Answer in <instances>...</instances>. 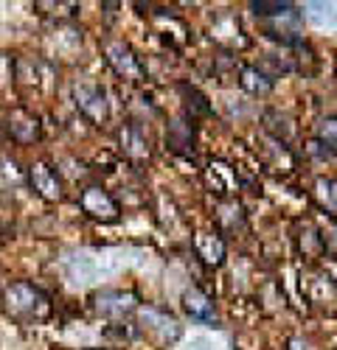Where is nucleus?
I'll use <instances>...</instances> for the list:
<instances>
[{"label":"nucleus","instance_id":"nucleus-1","mask_svg":"<svg viewBox=\"0 0 337 350\" xmlns=\"http://www.w3.org/2000/svg\"><path fill=\"white\" fill-rule=\"evenodd\" d=\"M0 308L3 314L17 325H25V328H34V325H42L51 319L53 314V303L45 291L28 280H17V283H9L3 291H0Z\"/></svg>","mask_w":337,"mask_h":350},{"label":"nucleus","instance_id":"nucleus-2","mask_svg":"<svg viewBox=\"0 0 337 350\" xmlns=\"http://www.w3.org/2000/svg\"><path fill=\"white\" fill-rule=\"evenodd\" d=\"M104 59L112 68V73H116L118 79H124V81L140 84L147 79V68H144V62H140V56L124 40H107L104 42Z\"/></svg>","mask_w":337,"mask_h":350},{"label":"nucleus","instance_id":"nucleus-3","mask_svg":"<svg viewBox=\"0 0 337 350\" xmlns=\"http://www.w3.org/2000/svg\"><path fill=\"white\" fill-rule=\"evenodd\" d=\"M90 308L96 317H104V319H124L132 311H138V295L124 288H104L90 297Z\"/></svg>","mask_w":337,"mask_h":350},{"label":"nucleus","instance_id":"nucleus-4","mask_svg":"<svg viewBox=\"0 0 337 350\" xmlns=\"http://www.w3.org/2000/svg\"><path fill=\"white\" fill-rule=\"evenodd\" d=\"M79 205H82L84 216H90L93 221H101V224H112V221L121 219V205L101 185L84 188L82 196H79Z\"/></svg>","mask_w":337,"mask_h":350},{"label":"nucleus","instance_id":"nucleus-5","mask_svg":"<svg viewBox=\"0 0 337 350\" xmlns=\"http://www.w3.org/2000/svg\"><path fill=\"white\" fill-rule=\"evenodd\" d=\"M73 101H76V109L90 124H96V126L107 124V118H110V101H107L104 87H99V84H76L73 87Z\"/></svg>","mask_w":337,"mask_h":350},{"label":"nucleus","instance_id":"nucleus-6","mask_svg":"<svg viewBox=\"0 0 337 350\" xmlns=\"http://www.w3.org/2000/svg\"><path fill=\"white\" fill-rule=\"evenodd\" d=\"M28 185H32V191L45 199V202H60L65 196L62 191V180H60V174H56V168L48 163V160H37L28 165Z\"/></svg>","mask_w":337,"mask_h":350},{"label":"nucleus","instance_id":"nucleus-7","mask_svg":"<svg viewBox=\"0 0 337 350\" xmlns=\"http://www.w3.org/2000/svg\"><path fill=\"white\" fill-rule=\"evenodd\" d=\"M118 149H121V154H124L129 163H135V165H144V163L152 157L149 135H147L144 126L135 124V121H129V124H124V126L118 129Z\"/></svg>","mask_w":337,"mask_h":350},{"label":"nucleus","instance_id":"nucleus-8","mask_svg":"<svg viewBox=\"0 0 337 350\" xmlns=\"http://www.w3.org/2000/svg\"><path fill=\"white\" fill-rule=\"evenodd\" d=\"M6 132L12 135L14 143L32 146L42 137V124L28 107H17V109L9 112V118H6Z\"/></svg>","mask_w":337,"mask_h":350},{"label":"nucleus","instance_id":"nucleus-9","mask_svg":"<svg viewBox=\"0 0 337 350\" xmlns=\"http://www.w3.org/2000/svg\"><path fill=\"white\" fill-rule=\"evenodd\" d=\"M205 180H208V188L219 196V199H234L236 188H239V180H236V171L222 163V160H211L208 168H205Z\"/></svg>","mask_w":337,"mask_h":350},{"label":"nucleus","instance_id":"nucleus-10","mask_svg":"<svg viewBox=\"0 0 337 350\" xmlns=\"http://www.w3.org/2000/svg\"><path fill=\"white\" fill-rule=\"evenodd\" d=\"M183 311L203 325L216 328V306L203 288H186L183 291Z\"/></svg>","mask_w":337,"mask_h":350},{"label":"nucleus","instance_id":"nucleus-11","mask_svg":"<svg viewBox=\"0 0 337 350\" xmlns=\"http://www.w3.org/2000/svg\"><path fill=\"white\" fill-rule=\"evenodd\" d=\"M166 143L168 149L177 152V154H194V143H197V129H194V121L188 118V115H183V118H175L172 124H168L166 129Z\"/></svg>","mask_w":337,"mask_h":350},{"label":"nucleus","instance_id":"nucleus-12","mask_svg":"<svg viewBox=\"0 0 337 350\" xmlns=\"http://www.w3.org/2000/svg\"><path fill=\"white\" fill-rule=\"evenodd\" d=\"M194 250H197V258H203V264H208L214 269L225 264V239L219 232H197Z\"/></svg>","mask_w":337,"mask_h":350},{"label":"nucleus","instance_id":"nucleus-13","mask_svg":"<svg viewBox=\"0 0 337 350\" xmlns=\"http://www.w3.org/2000/svg\"><path fill=\"white\" fill-rule=\"evenodd\" d=\"M239 87L247 90L250 96H267L273 90V76H267L256 65H242L239 70Z\"/></svg>","mask_w":337,"mask_h":350},{"label":"nucleus","instance_id":"nucleus-14","mask_svg":"<svg viewBox=\"0 0 337 350\" xmlns=\"http://www.w3.org/2000/svg\"><path fill=\"white\" fill-rule=\"evenodd\" d=\"M216 224L225 232H236L245 227V208L236 199H219L216 202Z\"/></svg>","mask_w":337,"mask_h":350},{"label":"nucleus","instance_id":"nucleus-15","mask_svg":"<svg viewBox=\"0 0 337 350\" xmlns=\"http://www.w3.org/2000/svg\"><path fill=\"white\" fill-rule=\"evenodd\" d=\"M315 199H318V205L329 213V219H337V180L318 177L315 180Z\"/></svg>","mask_w":337,"mask_h":350},{"label":"nucleus","instance_id":"nucleus-16","mask_svg":"<svg viewBox=\"0 0 337 350\" xmlns=\"http://www.w3.org/2000/svg\"><path fill=\"white\" fill-rule=\"evenodd\" d=\"M180 93H183V98H186V115L194 121L197 115L200 118H205V115H211V104H208V98L197 90V87H191V84H180Z\"/></svg>","mask_w":337,"mask_h":350},{"label":"nucleus","instance_id":"nucleus-17","mask_svg":"<svg viewBox=\"0 0 337 350\" xmlns=\"http://www.w3.org/2000/svg\"><path fill=\"white\" fill-rule=\"evenodd\" d=\"M292 6H295V3H287V0H253L250 12L256 14V17H262V20H273V17H278V14L290 12Z\"/></svg>","mask_w":337,"mask_h":350},{"label":"nucleus","instance_id":"nucleus-18","mask_svg":"<svg viewBox=\"0 0 337 350\" xmlns=\"http://www.w3.org/2000/svg\"><path fill=\"white\" fill-rule=\"evenodd\" d=\"M315 137H318V143L323 146L329 154H337V115H332V118H323L318 124Z\"/></svg>","mask_w":337,"mask_h":350},{"label":"nucleus","instance_id":"nucleus-19","mask_svg":"<svg viewBox=\"0 0 337 350\" xmlns=\"http://www.w3.org/2000/svg\"><path fill=\"white\" fill-rule=\"evenodd\" d=\"M37 9L45 14V17H56V20H68V17H73L76 12H79V3H65V0H60V3H45V0H40L37 3Z\"/></svg>","mask_w":337,"mask_h":350},{"label":"nucleus","instance_id":"nucleus-20","mask_svg":"<svg viewBox=\"0 0 337 350\" xmlns=\"http://www.w3.org/2000/svg\"><path fill=\"white\" fill-rule=\"evenodd\" d=\"M3 180H9V185H6V191L14 185H23V171L17 168V163L12 160V157H0V185H3Z\"/></svg>","mask_w":337,"mask_h":350},{"label":"nucleus","instance_id":"nucleus-21","mask_svg":"<svg viewBox=\"0 0 337 350\" xmlns=\"http://www.w3.org/2000/svg\"><path fill=\"white\" fill-rule=\"evenodd\" d=\"M93 350H107V347H93Z\"/></svg>","mask_w":337,"mask_h":350},{"label":"nucleus","instance_id":"nucleus-22","mask_svg":"<svg viewBox=\"0 0 337 350\" xmlns=\"http://www.w3.org/2000/svg\"><path fill=\"white\" fill-rule=\"evenodd\" d=\"M332 221H334V224H337V219H332Z\"/></svg>","mask_w":337,"mask_h":350}]
</instances>
